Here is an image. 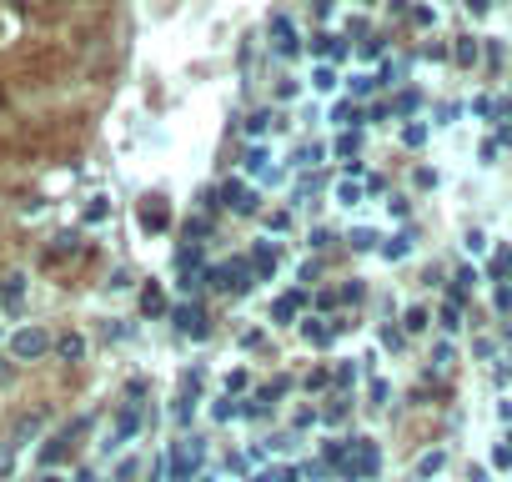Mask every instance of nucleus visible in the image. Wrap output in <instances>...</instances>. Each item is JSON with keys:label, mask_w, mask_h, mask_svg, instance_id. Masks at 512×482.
<instances>
[{"label": "nucleus", "mask_w": 512, "mask_h": 482, "mask_svg": "<svg viewBox=\"0 0 512 482\" xmlns=\"http://www.w3.org/2000/svg\"><path fill=\"white\" fill-rule=\"evenodd\" d=\"M317 161H322V146H302L297 151V166H317Z\"/></svg>", "instance_id": "33"}, {"label": "nucleus", "mask_w": 512, "mask_h": 482, "mask_svg": "<svg viewBox=\"0 0 512 482\" xmlns=\"http://www.w3.org/2000/svg\"><path fill=\"white\" fill-rule=\"evenodd\" d=\"M41 427H46V412H31V417H21V422H16V432H11L6 442H11V447H21V442H31Z\"/></svg>", "instance_id": "10"}, {"label": "nucleus", "mask_w": 512, "mask_h": 482, "mask_svg": "<svg viewBox=\"0 0 512 482\" xmlns=\"http://www.w3.org/2000/svg\"><path fill=\"white\" fill-rule=\"evenodd\" d=\"M136 432H141V407H136V402H126V407L116 412V427L106 432V442H101V447H106V452H116V447H126Z\"/></svg>", "instance_id": "4"}, {"label": "nucleus", "mask_w": 512, "mask_h": 482, "mask_svg": "<svg viewBox=\"0 0 512 482\" xmlns=\"http://www.w3.org/2000/svg\"><path fill=\"white\" fill-rule=\"evenodd\" d=\"M337 201H342V206H357V201H362V186H357V181H342V186H337Z\"/></svg>", "instance_id": "24"}, {"label": "nucleus", "mask_w": 512, "mask_h": 482, "mask_svg": "<svg viewBox=\"0 0 512 482\" xmlns=\"http://www.w3.org/2000/svg\"><path fill=\"white\" fill-rule=\"evenodd\" d=\"M452 56H457V66H477V41H472V36H462Z\"/></svg>", "instance_id": "19"}, {"label": "nucleus", "mask_w": 512, "mask_h": 482, "mask_svg": "<svg viewBox=\"0 0 512 482\" xmlns=\"http://www.w3.org/2000/svg\"><path fill=\"white\" fill-rule=\"evenodd\" d=\"M487 6H492V0H467V11H472V16H482Z\"/></svg>", "instance_id": "44"}, {"label": "nucleus", "mask_w": 512, "mask_h": 482, "mask_svg": "<svg viewBox=\"0 0 512 482\" xmlns=\"http://www.w3.org/2000/svg\"><path fill=\"white\" fill-rule=\"evenodd\" d=\"M141 226H146V231H166V226H171V211H166L161 196H146V201H141Z\"/></svg>", "instance_id": "6"}, {"label": "nucleus", "mask_w": 512, "mask_h": 482, "mask_svg": "<svg viewBox=\"0 0 512 482\" xmlns=\"http://www.w3.org/2000/svg\"><path fill=\"white\" fill-rule=\"evenodd\" d=\"M272 36H277V56H297L302 51V41H297V31H292L287 16H272Z\"/></svg>", "instance_id": "8"}, {"label": "nucleus", "mask_w": 512, "mask_h": 482, "mask_svg": "<svg viewBox=\"0 0 512 482\" xmlns=\"http://www.w3.org/2000/svg\"><path fill=\"white\" fill-rule=\"evenodd\" d=\"M282 477H287V472H277V467H272V472H256L251 482H282Z\"/></svg>", "instance_id": "43"}, {"label": "nucleus", "mask_w": 512, "mask_h": 482, "mask_svg": "<svg viewBox=\"0 0 512 482\" xmlns=\"http://www.w3.org/2000/svg\"><path fill=\"white\" fill-rule=\"evenodd\" d=\"M402 141H407V146H422V141H427V126H422V121H412V126L402 131Z\"/></svg>", "instance_id": "30"}, {"label": "nucleus", "mask_w": 512, "mask_h": 482, "mask_svg": "<svg viewBox=\"0 0 512 482\" xmlns=\"http://www.w3.org/2000/svg\"><path fill=\"white\" fill-rule=\"evenodd\" d=\"M407 252H412V236H407V231H397V236L382 241V257H387V262H402Z\"/></svg>", "instance_id": "12"}, {"label": "nucleus", "mask_w": 512, "mask_h": 482, "mask_svg": "<svg viewBox=\"0 0 512 482\" xmlns=\"http://www.w3.org/2000/svg\"><path fill=\"white\" fill-rule=\"evenodd\" d=\"M347 241H352V252H372V247H377V231H372V226H357Z\"/></svg>", "instance_id": "18"}, {"label": "nucleus", "mask_w": 512, "mask_h": 482, "mask_svg": "<svg viewBox=\"0 0 512 482\" xmlns=\"http://www.w3.org/2000/svg\"><path fill=\"white\" fill-rule=\"evenodd\" d=\"M21 292H26V277H6V287H0V302H21Z\"/></svg>", "instance_id": "21"}, {"label": "nucleus", "mask_w": 512, "mask_h": 482, "mask_svg": "<svg viewBox=\"0 0 512 482\" xmlns=\"http://www.w3.org/2000/svg\"><path fill=\"white\" fill-rule=\"evenodd\" d=\"M337 156H347V161H352V156H357V131H347V136H342V141H337Z\"/></svg>", "instance_id": "32"}, {"label": "nucleus", "mask_w": 512, "mask_h": 482, "mask_svg": "<svg viewBox=\"0 0 512 482\" xmlns=\"http://www.w3.org/2000/svg\"><path fill=\"white\" fill-rule=\"evenodd\" d=\"M141 312H146V317H161V312H166V292H161L156 282L141 292Z\"/></svg>", "instance_id": "15"}, {"label": "nucleus", "mask_w": 512, "mask_h": 482, "mask_svg": "<svg viewBox=\"0 0 512 482\" xmlns=\"http://www.w3.org/2000/svg\"><path fill=\"white\" fill-rule=\"evenodd\" d=\"M377 467H382L377 442H372V437H347V467H342V477H347V482H372Z\"/></svg>", "instance_id": "1"}, {"label": "nucleus", "mask_w": 512, "mask_h": 482, "mask_svg": "<svg viewBox=\"0 0 512 482\" xmlns=\"http://www.w3.org/2000/svg\"><path fill=\"white\" fill-rule=\"evenodd\" d=\"M332 241H337V236H332L327 226H317V231H312V247H332Z\"/></svg>", "instance_id": "39"}, {"label": "nucleus", "mask_w": 512, "mask_h": 482, "mask_svg": "<svg viewBox=\"0 0 512 482\" xmlns=\"http://www.w3.org/2000/svg\"><path fill=\"white\" fill-rule=\"evenodd\" d=\"M467 252H472V257L487 252V236H482V231H467Z\"/></svg>", "instance_id": "36"}, {"label": "nucleus", "mask_w": 512, "mask_h": 482, "mask_svg": "<svg viewBox=\"0 0 512 482\" xmlns=\"http://www.w3.org/2000/svg\"><path fill=\"white\" fill-rule=\"evenodd\" d=\"M492 462H497V467H512V437H507V442L492 452Z\"/></svg>", "instance_id": "38"}, {"label": "nucleus", "mask_w": 512, "mask_h": 482, "mask_svg": "<svg viewBox=\"0 0 512 482\" xmlns=\"http://www.w3.org/2000/svg\"><path fill=\"white\" fill-rule=\"evenodd\" d=\"M51 352V332H41V327H21L16 337H11V357L16 362H36V357H46Z\"/></svg>", "instance_id": "3"}, {"label": "nucleus", "mask_w": 512, "mask_h": 482, "mask_svg": "<svg viewBox=\"0 0 512 482\" xmlns=\"http://www.w3.org/2000/svg\"><path fill=\"white\" fill-rule=\"evenodd\" d=\"M412 111H417V96H412V91H407V96H402V101H397V116H412Z\"/></svg>", "instance_id": "41"}, {"label": "nucleus", "mask_w": 512, "mask_h": 482, "mask_svg": "<svg viewBox=\"0 0 512 482\" xmlns=\"http://www.w3.org/2000/svg\"><path fill=\"white\" fill-rule=\"evenodd\" d=\"M412 21H417V26H432V21H437V11H427V6H417V11H412Z\"/></svg>", "instance_id": "40"}, {"label": "nucleus", "mask_w": 512, "mask_h": 482, "mask_svg": "<svg viewBox=\"0 0 512 482\" xmlns=\"http://www.w3.org/2000/svg\"><path fill=\"white\" fill-rule=\"evenodd\" d=\"M467 482H487V472H482V467H472V472H467Z\"/></svg>", "instance_id": "45"}, {"label": "nucleus", "mask_w": 512, "mask_h": 482, "mask_svg": "<svg viewBox=\"0 0 512 482\" xmlns=\"http://www.w3.org/2000/svg\"><path fill=\"white\" fill-rule=\"evenodd\" d=\"M442 467H447V452H442V447L422 452V457H417V482H422V477H432V472H442Z\"/></svg>", "instance_id": "14"}, {"label": "nucleus", "mask_w": 512, "mask_h": 482, "mask_svg": "<svg viewBox=\"0 0 512 482\" xmlns=\"http://www.w3.org/2000/svg\"><path fill=\"white\" fill-rule=\"evenodd\" d=\"M56 357H61V362H81V357H86V337H81V332H66V337L56 342Z\"/></svg>", "instance_id": "11"}, {"label": "nucleus", "mask_w": 512, "mask_h": 482, "mask_svg": "<svg viewBox=\"0 0 512 482\" xmlns=\"http://www.w3.org/2000/svg\"><path fill=\"white\" fill-rule=\"evenodd\" d=\"M171 317H176V327H181L186 337H196V342H201V337L211 332V322H206V307H196V302H181V307H176Z\"/></svg>", "instance_id": "5"}, {"label": "nucleus", "mask_w": 512, "mask_h": 482, "mask_svg": "<svg viewBox=\"0 0 512 482\" xmlns=\"http://www.w3.org/2000/svg\"><path fill=\"white\" fill-rule=\"evenodd\" d=\"M211 412H216V422H231V417H241V412H246V407H236V402H231V397H226V402H216V407H211Z\"/></svg>", "instance_id": "27"}, {"label": "nucleus", "mask_w": 512, "mask_h": 482, "mask_svg": "<svg viewBox=\"0 0 512 482\" xmlns=\"http://www.w3.org/2000/svg\"><path fill=\"white\" fill-rule=\"evenodd\" d=\"M407 332H427V307H412L407 312Z\"/></svg>", "instance_id": "31"}, {"label": "nucleus", "mask_w": 512, "mask_h": 482, "mask_svg": "<svg viewBox=\"0 0 512 482\" xmlns=\"http://www.w3.org/2000/svg\"><path fill=\"white\" fill-rule=\"evenodd\" d=\"M497 141H512V121H502V131H497Z\"/></svg>", "instance_id": "46"}, {"label": "nucleus", "mask_w": 512, "mask_h": 482, "mask_svg": "<svg viewBox=\"0 0 512 482\" xmlns=\"http://www.w3.org/2000/svg\"><path fill=\"white\" fill-rule=\"evenodd\" d=\"M201 457H206V442H201V437H181V442H176V452L166 457V467H171V477H176V482H191V472L201 467Z\"/></svg>", "instance_id": "2"}, {"label": "nucleus", "mask_w": 512, "mask_h": 482, "mask_svg": "<svg viewBox=\"0 0 512 482\" xmlns=\"http://www.w3.org/2000/svg\"><path fill=\"white\" fill-rule=\"evenodd\" d=\"M11 467H16V447H11V442H0V482H6Z\"/></svg>", "instance_id": "28"}, {"label": "nucleus", "mask_w": 512, "mask_h": 482, "mask_svg": "<svg viewBox=\"0 0 512 482\" xmlns=\"http://www.w3.org/2000/svg\"><path fill=\"white\" fill-rule=\"evenodd\" d=\"M0 382H11V362L6 357H0Z\"/></svg>", "instance_id": "47"}, {"label": "nucleus", "mask_w": 512, "mask_h": 482, "mask_svg": "<svg viewBox=\"0 0 512 482\" xmlns=\"http://www.w3.org/2000/svg\"><path fill=\"white\" fill-rule=\"evenodd\" d=\"M312 86H317V91H337V71H332V66H317V71H312Z\"/></svg>", "instance_id": "23"}, {"label": "nucleus", "mask_w": 512, "mask_h": 482, "mask_svg": "<svg viewBox=\"0 0 512 482\" xmlns=\"http://www.w3.org/2000/svg\"><path fill=\"white\" fill-rule=\"evenodd\" d=\"M457 327H462V307L447 302V307H442V332H457Z\"/></svg>", "instance_id": "25"}, {"label": "nucleus", "mask_w": 512, "mask_h": 482, "mask_svg": "<svg viewBox=\"0 0 512 482\" xmlns=\"http://www.w3.org/2000/svg\"><path fill=\"white\" fill-rule=\"evenodd\" d=\"M387 6H392V11H407V0H387Z\"/></svg>", "instance_id": "48"}, {"label": "nucleus", "mask_w": 512, "mask_h": 482, "mask_svg": "<svg viewBox=\"0 0 512 482\" xmlns=\"http://www.w3.org/2000/svg\"><path fill=\"white\" fill-rule=\"evenodd\" d=\"M76 252H81V236L66 231V236H56V247L46 252V262H61V257H76Z\"/></svg>", "instance_id": "13"}, {"label": "nucleus", "mask_w": 512, "mask_h": 482, "mask_svg": "<svg viewBox=\"0 0 512 482\" xmlns=\"http://www.w3.org/2000/svg\"><path fill=\"white\" fill-rule=\"evenodd\" d=\"M251 272H256V277L277 272V252H272V247H256V252H251Z\"/></svg>", "instance_id": "16"}, {"label": "nucleus", "mask_w": 512, "mask_h": 482, "mask_svg": "<svg viewBox=\"0 0 512 482\" xmlns=\"http://www.w3.org/2000/svg\"><path fill=\"white\" fill-rule=\"evenodd\" d=\"M312 46H317V56H332V61L342 56V41H337V36H327V31H322V36H317Z\"/></svg>", "instance_id": "22"}, {"label": "nucleus", "mask_w": 512, "mask_h": 482, "mask_svg": "<svg viewBox=\"0 0 512 482\" xmlns=\"http://www.w3.org/2000/svg\"><path fill=\"white\" fill-rule=\"evenodd\" d=\"M106 211H111V206H106V196H96V201L86 206V221H106Z\"/></svg>", "instance_id": "34"}, {"label": "nucleus", "mask_w": 512, "mask_h": 482, "mask_svg": "<svg viewBox=\"0 0 512 482\" xmlns=\"http://www.w3.org/2000/svg\"><path fill=\"white\" fill-rule=\"evenodd\" d=\"M322 417H327V422H342V417H347V397H332V407H327Z\"/></svg>", "instance_id": "35"}, {"label": "nucleus", "mask_w": 512, "mask_h": 482, "mask_svg": "<svg viewBox=\"0 0 512 482\" xmlns=\"http://www.w3.org/2000/svg\"><path fill=\"white\" fill-rule=\"evenodd\" d=\"M246 171H256V176L267 171V151H262V146H251V151H246Z\"/></svg>", "instance_id": "26"}, {"label": "nucleus", "mask_w": 512, "mask_h": 482, "mask_svg": "<svg viewBox=\"0 0 512 482\" xmlns=\"http://www.w3.org/2000/svg\"><path fill=\"white\" fill-rule=\"evenodd\" d=\"M337 332H347V322H332V327H327V322H317V317H307V322H302V337H307L312 347H327V342H337Z\"/></svg>", "instance_id": "7"}, {"label": "nucleus", "mask_w": 512, "mask_h": 482, "mask_svg": "<svg viewBox=\"0 0 512 482\" xmlns=\"http://www.w3.org/2000/svg\"><path fill=\"white\" fill-rule=\"evenodd\" d=\"M277 121H282V116H277V111H256V116H251V121H246V131H251V136H267V131H272V126H277Z\"/></svg>", "instance_id": "17"}, {"label": "nucleus", "mask_w": 512, "mask_h": 482, "mask_svg": "<svg viewBox=\"0 0 512 482\" xmlns=\"http://www.w3.org/2000/svg\"><path fill=\"white\" fill-rule=\"evenodd\" d=\"M332 121H337V126H352V121H362V111H357L352 101H337V106H332Z\"/></svg>", "instance_id": "20"}, {"label": "nucleus", "mask_w": 512, "mask_h": 482, "mask_svg": "<svg viewBox=\"0 0 512 482\" xmlns=\"http://www.w3.org/2000/svg\"><path fill=\"white\" fill-rule=\"evenodd\" d=\"M302 307H307V292H287V297H282V302L272 307V322L282 327V322H292V317H297Z\"/></svg>", "instance_id": "9"}, {"label": "nucleus", "mask_w": 512, "mask_h": 482, "mask_svg": "<svg viewBox=\"0 0 512 482\" xmlns=\"http://www.w3.org/2000/svg\"><path fill=\"white\" fill-rule=\"evenodd\" d=\"M377 91V76H352V96H372Z\"/></svg>", "instance_id": "29"}, {"label": "nucleus", "mask_w": 512, "mask_h": 482, "mask_svg": "<svg viewBox=\"0 0 512 482\" xmlns=\"http://www.w3.org/2000/svg\"><path fill=\"white\" fill-rule=\"evenodd\" d=\"M201 482H216V477H201Z\"/></svg>", "instance_id": "50"}, {"label": "nucleus", "mask_w": 512, "mask_h": 482, "mask_svg": "<svg viewBox=\"0 0 512 482\" xmlns=\"http://www.w3.org/2000/svg\"><path fill=\"white\" fill-rule=\"evenodd\" d=\"M41 482H66V477H41Z\"/></svg>", "instance_id": "49"}, {"label": "nucleus", "mask_w": 512, "mask_h": 482, "mask_svg": "<svg viewBox=\"0 0 512 482\" xmlns=\"http://www.w3.org/2000/svg\"><path fill=\"white\" fill-rule=\"evenodd\" d=\"M452 367V342H437V372Z\"/></svg>", "instance_id": "37"}, {"label": "nucleus", "mask_w": 512, "mask_h": 482, "mask_svg": "<svg viewBox=\"0 0 512 482\" xmlns=\"http://www.w3.org/2000/svg\"><path fill=\"white\" fill-rule=\"evenodd\" d=\"M151 482H166V457H156V462H151Z\"/></svg>", "instance_id": "42"}]
</instances>
